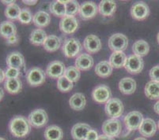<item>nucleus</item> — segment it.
<instances>
[{
    "mask_svg": "<svg viewBox=\"0 0 159 140\" xmlns=\"http://www.w3.org/2000/svg\"><path fill=\"white\" fill-rule=\"evenodd\" d=\"M9 130L13 136L16 138H24L30 134L31 131L29 120L23 116H16L11 120Z\"/></svg>",
    "mask_w": 159,
    "mask_h": 140,
    "instance_id": "nucleus-1",
    "label": "nucleus"
},
{
    "mask_svg": "<svg viewBox=\"0 0 159 140\" xmlns=\"http://www.w3.org/2000/svg\"><path fill=\"white\" fill-rule=\"evenodd\" d=\"M124 105L120 99L117 98H111L105 103V111L107 116L112 119H117L122 116L124 112Z\"/></svg>",
    "mask_w": 159,
    "mask_h": 140,
    "instance_id": "nucleus-2",
    "label": "nucleus"
},
{
    "mask_svg": "<svg viewBox=\"0 0 159 140\" xmlns=\"http://www.w3.org/2000/svg\"><path fill=\"white\" fill-rule=\"evenodd\" d=\"M82 50V44H81L80 41L76 38L66 39L62 47L63 54L69 58L75 57L79 55Z\"/></svg>",
    "mask_w": 159,
    "mask_h": 140,
    "instance_id": "nucleus-3",
    "label": "nucleus"
},
{
    "mask_svg": "<svg viewBox=\"0 0 159 140\" xmlns=\"http://www.w3.org/2000/svg\"><path fill=\"white\" fill-rule=\"evenodd\" d=\"M46 76L43 69L39 67H33L26 72L27 83L32 87H38L45 82Z\"/></svg>",
    "mask_w": 159,
    "mask_h": 140,
    "instance_id": "nucleus-4",
    "label": "nucleus"
},
{
    "mask_svg": "<svg viewBox=\"0 0 159 140\" xmlns=\"http://www.w3.org/2000/svg\"><path fill=\"white\" fill-rule=\"evenodd\" d=\"M28 120L31 126L40 128L47 125L48 121V116L44 109H37L30 112Z\"/></svg>",
    "mask_w": 159,
    "mask_h": 140,
    "instance_id": "nucleus-5",
    "label": "nucleus"
},
{
    "mask_svg": "<svg viewBox=\"0 0 159 140\" xmlns=\"http://www.w3.org/2000/svg\"><path fill=\"white\" fill-rule=\"evenodd\" d=\"M122 131V125L120 120L108 119L106 120L102 125V132L104 135H106L112 138L119 136Z\"/></svg>",
    "mask_w": 159,
    "mask_h": 140,
    "instance_id": "nucleus-6",
    "label": "nucleus"
},
{
    "mask_svg": "<svg viewBox=\"0 0 159 140\" xmlns=\"http://www.w3.org/2000/svg\"><path fill=\"white\" fill-rule=\"evenodd\" d=\"M108 47L112 51H124L128 46V37L121 33H116L108 39Z\"/></svg>",
    "mask_w": 159,
    "mask_h": 140,
    "instance_id": "nucleus-7",
    "label": "nucleus"
},
{
    "mask_svg": "<svg viewBox=\"0 0 159 140\" xmlns=\"http://www.w3.org/2000/svg\"><path fill=\"white\" fill-rule=\"evenodd\" d=\"M144 67V62L141 57L132 54L127 57L126 62L124 64V68L128 73L131 74H139L143 71Z\"/></svg>",
    "mask_w": 159,
    "mask_h": 140,
    "instance_id": "nucleus-8",
    "label": "nucleus"
},
{
    "mask_svg": "<svg viewBox=\"0 0 159 140\" xmlns=\"http://www.w3.org/2000/svg\"><path fill=\"white\" fill-rule=\"evenodd\" d=\"M143 116L139 111H131L128 112L124 119L125 126L130 131L139 129L143 121Z\"/></svg>",
    "mask_w": 159,
    "mask_h": 140,
    "instance_id": "nucleus-9",
    "label": "nucleus"
},
{
    "mask_svg": "<svg viewBox=\"0 0 159 140\" xmlns=\"http://www.w3.org/2000/svg\"><path fill=\"white\" fill-rule=\"evenodd\" d=\"M92 97L98 103H106L112 97V92L108 86L105 84H100L93 90Z\"/></svg>",
    "mask_w": 159,
    "mask_h": 140,
    "instance_id": "nucleus-10",
    "label": "nucleus"
},
{
    "mask_svg": "<svg viewBox=\"0 0 159 140\" xmlns=\"http://www.w3.org/2000/svg\"><path fill=\"white\" fill-rule=\"evenodd\" d=\"M150 14V8L144 2H137L131 8V15L135 20H145Z\"/></svg>",
    "mask_w": 159,
    "mask_h": 140,
    "instance_id": "nucleus-11",
    "label": "nucleus"
},
{
    "mask_svg": "<svg viewBox=\"0 0 159 140\" xmlns=\"http://www.w3.org/2000/svg\"><path fill=\"white\" fill-rule=\"evenodd\" d=\"M79 28V21L75 17L66 16L63 17L60 22V28L64 34H73Z\"/></svg>",
    "mask_w": 159,
    "mask_h": 140,
    "instance_id": "nucleus-12",
    "label": "nucleus"
},
{
    "mask_svg": "<svg viewBox=\"0 0 159 140\" xmlns=\"http://www.w3.org/2000/svg\"><path fill=\"white\" fill-rule=\"evenodd\" d=\"M66 67L60 61H53L49 63L46 69V75L52 79H59L64 75Z\"/></svg>",
    "mask_w": 159,
    "mask_h": 140,
    "instance_id": "nucleus-13",
    "label": "nucleus"
},
{
    "mask_svg": "<svg viewBox=\"0 0 159 140\" xmlns=\"http://www.w3.org/2000/svg\"><path fill=\"white\" fill-rule=\"evenodd\" d=\"M98 13V6L93 2H85L80 6L79 15L85 21L94 17Z\"/></svg>",
    "mask_w": 159,
    "mask_h": 140,
    "instance_id": "nucleus-14",
    "label": "nucleus"
},
{
    "mask_svg": "<svg viewBox=\"0 0 159 140\" xmlns=\"http://www.w3.org/2000/svg\"><path fill=\"white\" fill-rule=\"evenodd\" d=\"M83 47L89 54H96L102 49V42L95 35H89L85 38Z\"/></svg>",
    "mask_w": 159,
    "mask_h": 140,
    "instance_id": "nucleus-15",
    "label": "nucleus"
},
{
    "mask_svg": "<svg viewBox=\"0 0 159 140\" xmlns=\"http://www.w3.org/2000/svg\"><path fill=\"white\" fill-rule=\"evenodd\" d=\"M156 131H157V125H156L155 121L151 118L144 119L141 126L139 128L140 135L147 137V138L152 137L153 135H154Z\"/></svg>",
    "mask_w": 159,
    "mask_h": 140,
    "instance_id": "nucleus-16",
    "label": "nucleus"
},
{
    "mask_svg": "<svg viewBox=\"0 0 159 140\" xmlns=\"http://www.w3.org/2000/svg\"><path fill=\"white\" fill-rule=\"evenodd\" d=\"M94 61L93 57L89 54H81L75 60V67L82 71H87L93 66Z\"/></svg>",
    "mask_w": 159,
    "mask_h": 140,
    "instance_id": "nucleus-17",
    "label": "nucleus"
},
{
    "mask_svg": "<svg viewBox=\"0 0 159 140\" xmlns=\"http://www.w3.org/2000/svg\"><path fill=\"white\" fill-rule=\"evenodd\" d=\"M6 62L8 67L21 69L25 66V58L20 52H11L7 55Z\"/></svg>",
    "mask_w": 159,
    "mask_h": 140,
    "instance_id": "nucleus-18",
    "label": "nucleus"
},
{
    "mask_svg": "<svg viewBox=\"0 0 159 140\" xmlns=\"http://www.w3.org/2000/svg\"><path fill=\"white\" fill-rule=\"evenodd\" d=\"M91 129V127L87 124H76L71 129V135L75 140H85L86 135Z\"/></svg>",
    "mask_w": 159,
    "mask_h": 140,
    "instance_id": "nucleus-19",
    "label": "nucleus"
},
{
    "mask_svg": "<svg viewBox=\"0 0 159 140\" xmlns=\"http://www.w3.org/2000/svg\"><path fill=\"white\" fill-rule=\"evenodd\" d=\"M119 89L124 95H132L136 90V82L133 78H123L119 82Z\"/></svg>",
    "mask_w": 159,
    "mask_h": 140,
    "instance_id": "nucleus-20",
    "label": "nucleus"
},
{
    "mask_svg": "<svg viewBox=\"0 0 159 140\" xmlns=\"http://www.w3.org/2000/svg\"><path fill=\"white\" fill-rule=\"evenodd\" d=\"M116 11V3L111 0H103L98 6V12L104 17H110Z\"/></svg>",
    "mask_w": 159,
    "mask_h": 140,
    "instance_id": "nucleus-21",
    "label": "nucleus"
},
{
    "mask_svg": "<svg viewBox=\"0 0 159 140\" xmlns=\"http://www.w3.org/2000/svg\"><path fill=\"white\" fill-rule=\"evenodd\" d=\"M69 105L74 110L80 111L85 108L86 99L85 95L82 93H75L69 99Z\"/></svg>",
    "mask_w": 159,
    "mask_h": 140,
    "instance_id": "nucleus-22",
    "label": "nucleus"
},
{
    "mask_svg": "<svg viewBox=\"0 0 159 140\" xmlns=\"http://www.w3.org/2000/svg\"><path fill=\"white\" fill-rule=\"evenodd\" d=\"M14 35H17V27L14 22L5 21L0 24V36L7 40Z\"/></svg>",
    "mask_w": 159,
    "mask_h": 140,
    "instance_id": "nucleus-23",
    "label": "nucleus"
},
{
    "mask_svg": "<svg viewBox=\"0 0 159 140\" xmlns=\"http://www.w3.org/2000/svg\"><path fill=\"white\" fill-rule=\"evenodd\" d=\"M46 140H63V132L57 125H50L44 131Z\"/></svg>",
    "mask_w": 159,
    "mask_h": 140,
    "instance_id": "nucleus-24",
    "label": "nucleus"
},
{
    "mask_svg": "<svg viewBox=\"0 0 159 140\" xmlns=\"http://www.w3.org/2000/svg\"><path fill=\"white\" fill-rule=\"evenodd\" d=\"M51 21V17L47 12L43 11H37L33 17V22L38 28H44Z\"/></svg>",
    "mask_w": 159,
    "mask_h": 140,
    "instance_id": "nucleus-25",
    "label": "nucleus"
},
{
    "mask_svg": "<svg viewBox=\"0 0 159 140\" xmlns=\"http://www.w3.org/2000/svg\"><path fill=\"white\" fill-rule=\"evenodd\" d=\"M4 87L9 94L16 95L19 93L22 89V83L19 78L15 79H6L4 83Z\"/></svg>",
    "mask_w": 159,
    "mask_h": 140,
    "instance_id": "nucleus-26",
    "label": "nucleus"
},
{
    "mask_svg": "<svg viewBox=\"0 0 159 140\" xmlns=\"http://www.w3.org/2000/svg\"><path fill=\"white\" fill-rule=\"evenodd\" d=\"M113 68L108 61H102L96 65L95 73L102 78H106L111 76Z\"/></svg>",
    "mask_w": 159,
    "mask_h": 140,
    "instance_id": "nucleus-27",
    "label": "nucleus"
},
{
    "mask_svg": "<svg viewBox=\"0 0 159 140\" xmlns=\"http://www.w3.org/2000/svg\"><path fill=\"white\" fill-rule=\"evenodd\" d=\"M44 50L48 52H55L61 47V39L55 35L48 36L47 39L43 44Z\"/></svg>",
    "mask_w": 159,
    "mask_h": 140,
    "instance_id": "nucleus-28",
    "label": "nucleus"
},
{
    "mask_svg": "<svg viewBox=\"0 0 159 140\" xmlns=\"http://www.w3.org/2000/svg\"><path fill=\"white\" fill-rule=\"evenodd\" d=\"M145 95L151 100H159V83L150 80L146 84L144 88Z\"/></svg>",
    "mask_w": 159,
    "mask_h": 140,
    "instance_id": "nucleus-29",
    "label": "nucleus"
},
{
    "mask_svg": "<svg viewBox=\"0 0 159 140\" xmlns=\"http://www.w3.org/2000/svg\"><path fill=\"white\" fill-rule=\"evenodd\" d=\"M127 56L124 51H114L109 57V63L112 68L120 69L124 67V64L126 62Z\"/></svg>",
    "mask_w": 159,
    "mask_h": 140,
    "instance_id": "nucleus-30",
    "label": "nucleus"
},
{
    "mask_svg": "<svg viewBox=\"0 0 159 140\" xmlns=\"http://www.w3.org/2000/svg\"><path fill=\"white\" fill-rule=\"evenodd\" d=\"M48 36L46 32L42 28H37L34 29L30 34V41L33 45L40 46L43 45L47 39Z\"/></svg>",
    "mask_w": 159,
    "mask_h": 140,
    "instance_id": "nucleus-31",
    "label": "nucleus"
},
{
    "mask_svg": "<svg viewBox=\"0 0 159 140\" xmlns=\"http://www.w3.org/2000/svg\"><path fill=\"white\" fill-rule=\"evenodd\" d=\"M132 51L135 55L139 57H144L150 51V46L147 41L143 40H137L132 46Z\"/></svg>",
    "mask_w": 159,
    "mask_h": 140,
    "instance_id": "nucleus-32",
    "label": "nucleus"
},
{
    "mask_svg": "<svg viewBox=\"0 0 159 140\" xmlns=\"http://www.w3.org/2000/svg\"><path fill=\"white\" fill-rule=\"evenodd\" d=\"M49 11L52 14L58 17H66V5L61 1H54L50 4Z\"/></svg>",
    "mask_w": 159,
    "mask_h": 140,
    "instance_id": "nucleus-33",
    "label": "nucleus"
},
{
    "mask_svg": "<svg viewBox=\"0 0 159 140\" xmlns=\"http://www.w3.org/2000/svg\"><path fill=\"white\" fill-rule=\"evenodd\" d=\"M21 11V9L20 8L19 6L17 3H14L10 6H7V8L5 9L4 14H5L7 18H8L11 21H15V20H18Z\"/></svg>",
    "mask_w": 159,
    "mask_h": 140,
    "instance_id": "nucleus-34",
    "label": "nucleus"
},
{
    "mask_svg": "<svg viewBox=\"0 0 159 140\" xmlns=\"http://www.w3.org/2000/svg\"><path fill=\"white\" fill-rule=\"evenodd\" d=\"M63 76L67 78L72 83H75V82L79 81V79H80L81 72L75 66H69L65 70Z\"/></svg>",
    "mask_w": 159,
    "mask_h": 140,
    "instance_id": "nucleus-35",
    "label": "nucleus"
},
{
    "mask_svg": "<svg viewBox=\"0 0 159 140\" xmlns=\"http://www.w3.org/2000/svg\"><path fill=\"white\" fill-rule=\"evenodd\" d=\"M74 83H72L71 81L67 79L66 77H65L64 76H61L60 78H59L57 80V88L59 89V91H60L61 92H69L70 91H71L73 89L74 87Z\"/></svg>",
    "mask_w": 159,
    "mask_h": 140,
    "instance_id": "nucleus-36",
    "label": "nucleus"
},
{
    "mask_svg": "<svg viewBox=\"0 0 159 140\" xmlns=\"http://www.w3.org/2000/svg\"><path fill=\"white\" fill-rule=\"evenodd\" d=\"M65 5H66V16L75 17V14L79 13L80 5L77 1H75V0L67 1Z\"/></svg>",
    "mask_w": 159,
    "mask_h": 140,
    "instance_id": "nucleus-37",
    "label": "nucleus"
},
{
    "mask_svg": "<svg viewBox=\"0 0 159 140\" xmlns=\"http://www.w3.org/2000/svg\"><path fill=\"white\" fill-rule=\"evenodd\" d=\"M33 14H32L31 11L29 8H23L21 9V13H20L18 21L22 24H28L32 22L33 21Z\"/></svg>",
    "mask_w": 159,
    "mask_h": 140,
    "instance_id": "nucleus-38",
    "label": "nucleus"
},
{
    "mask_svg": "<svg viewBox=\"0 0 159 140\" xmlns=\"http://www.w3.org/2000/svg\"><path fill=\"white\" fill-rule=\"evenodd\" d=\"M5 75L6 79H15V78H19L21 73H20V69L8 67L6 69Z\"/></svg>",
    "mask_w": 159,
    "mask_h": 140,
    "instance_id": "nucleus-39",
    "label": "nucleus"
},
{
    "mask_svg": "<svg viewBox=\"0 0 159 140\" xmlns=\"http://www.w3.org/2000/svg\"><path fill=\"white\" fill-rule=\"evenodd\" d=\"M149 76L151 80L159 83V66H155L150 70Z\"/></svg>",
    "mask_w": 159,
    "mask_h": 140,
    "instance_id": "nucleus-40",
    "label": "nucleus"
},
{
    "mask_svg": "<svg viewBox=\"0 0 159 140\" xmlns=\"http://www.w3.org/2000/svg\"><path fill=\"white\" fill-rule=\"evenodd\" d=\"M98 137H99V135H98V133L96 130L91 129L86 135L85 140H98Z\"/></svg>",
    "mask_w": 159,
    "mask_h": 140,
    "instance_id": "nucleus-41",
    "label": "nucleus"
},
{
    "mask_svg": "<svg viewBox=\"0 0 159 140\" xmlns=\"http://www.w3.org/2000/svg\"><path fill=\"white\" fill-rule=\"evenodd\" d=\"M6 40H7V44H9V45H15L19 41V38H18V35H14V36H12L7 39Z\"/></svg>",
    "mask_w": 159,
    "mask_h": 140,
    "instance_id": "nucleus-42",
    "label": "nucleus"
},
{
    "mask_svg": "<svg viewBox=\"0 0 159 140\" xmlns=\"http://www.w3.org/2000/svg\"><path fill=\"white\" fill-rule=\"evenodd\" d=\"M6 79V75H5V71L3 69H2L0 68V83H2V82L5 80Z\"/></svg>",
    "mask_w": 159,
    "mask_h": 140,
    "instance_id": "nucleus-43",
    "label": "nucleus"
},
{
    "mask_svg": "<svg viewBox=\"0 0 159 140\" xmlns=\"http://www.w3.org/2000/svg\"><path fill=\"white\" fill-rule=\"evenodd\" d=\"M98 140H114V138L109 137L106 135H101L98 137Z\"/></svg>",
    "mask_w": 159,
    "mask_h": 140,
    "instance_id": "nucleus-44",
    "label": "nucleus"
},
{
    "mask_svg": "<svg viewBox=\"0 0 159 140\" xmlns=\"http://www.w3.org/2000/svg\"><path fill=\"white\" fill-rule=\"evenodd\" d=\"M22 2L25 5H29V6H33L35 5V4L37 3V1L35 0V1H28V0H23Z\"/></svg>",
    "mask_w": 159,
    "mask_h": 140,
    "instance_id": "nucleus-45",
    "label": "nucleus"
},
{
    "mask_svg": "<svg viewBox=\"0 0 159 140\" xmlns=\"http://www.w3.org/2000/svg\"><path fill=\"white\" fill-rule=\"evenodd\" d=\"M154 111H155L156 113H157V114L159 115V100L157 101L155 104H154Z\"/></svg>",
    "mask_w": 159,
    "mask_h": 140,
    "instance_id": "nucleus-46",
    "label": "nucleus"
},
{
    "mask_svg": "<svg viewBox=\"0 0 159 140\" xmlns=\"http://www.w3.org/2000/svg\"><path fill=\"white\" fill-rule=\"evenodd\" d=\"M2 2L3 4H5V5L7 6H10L11 5V4H14L15 3V1H13V0H11V1H6V0H2Z\"/></svg>",
    "mask_w": 159,
    "mask_h": 140,
    "instance_id": "nucleus-47",
    "label": "nucleus"
},
{
    "mask_svg": "<svg viewBox=\"0 0 159 140\" xmlns=\"http://www.w3.org/2000/svg\"><path fill=\"white\" fill-rule=\"evenodd\" d=\"M4 97V91L2 90V87H0V102L2 101V99Z\"/></svg>",
    "mask_w": 159,
    "mask_h": 140,
    "instance_id": "nucleus-48",
    "label": "nucleus"
},
{
    "mask_svg": "<svg viewBox=\"0 0 159 140\" xmlns=\"http://www.w3.org/2000/svg\"><path fill=\"white\" fill-rule=\"evenodd\" d=\"M134 140H147L145 138H142V137H139V138H136Z\"/></svg>",
    "mask_w": 159,
    "mask_h": 140,
    "instance_id": "nucleus-49",
    "label": "nucleus"
},
{
    "mask_svg": "<svg viewBox=\"0 0 159 140\" xmlns=\"http://www.w3.org/2000/svg\"><path fill=\"white\" fill-rule=\"evenodd\" d=\"M157 43L159 44V32L157 33Z\"/></svg>",
    "mask_w": 159,
    "mask_h": 140,
    "instance_id": "nucleus-50",
    "label": "nucleus"
},
{
    "mask_svg": "<svg viewBox=\"0 0 159 140\" xmlns=\"http://www.w3.org/2000/svg\"><path fill=\"white\" fill-rule=\"evenodd\" d=\"M0 140H6L4 138H2V137H0Z\"/></svg>",
    "mask_w": 159,
    "mask_h": 140,
    "instance_id": "nucleus-51",
    "label": "nucleus"
},
{
    "mask_svg": "<svg viewBox=\"0 0 159 140\" xmlns=\"http://www.w3.org/2000/svg\"><path fill=\"white\" fill-rule=\"evenodd\" d=\"M157 128L159 129V121H158V124H157Z\"/></svg>",
    "mask_w": 159,
    "mask_h": 140,
    "instance_id": "nucleus-52",
    "label": "nucleus"
}]
</instances>
